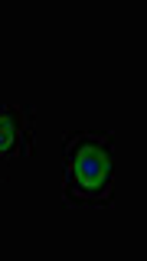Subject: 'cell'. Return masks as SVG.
Returning a JSON list of instances; mask_svg holds the SVG:
<instances>
[{
    "label": "cell",
    "instance_id": "cell-1",
    "mask_svg": "<svg viewBox=\"0 0 147 261\" xmlns=\"http://www.w3.org/2000/svg\"><path fill=\"white\" fill-rule=\"evenodd\" d=\"M62 199L65 206H111L114 202V134L69 130L62 137Z\"/></svg>",
    "mask_w": 147,
    "mask_h": 261
},
{
    "label": "cell",
    "instance_id": "cell-2",
    "mask_svg": "<svg viewBox=\"0 0 147 261\" xmlns=\"http://www.w3.org/2000/svg\"><path fill=\"white\" fill-rule=\"evenodd\" d=\"M33 150V108L0 105V163H10Z\"/></svg>",
    "mask_w": 147,
    "mask_h": 261
}]
</instances>
